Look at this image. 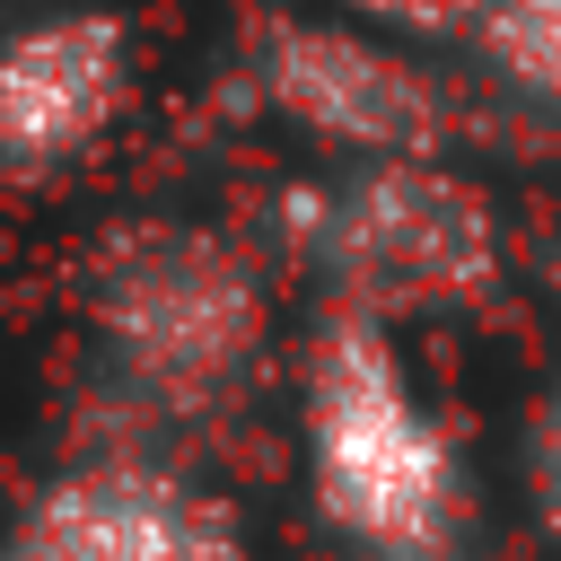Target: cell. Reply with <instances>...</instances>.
<instances>
[{
	"instance_id": "9c48e42d",
	"label": "cell",
	"mask_w": 561,
	"mask_h": 561,
	"mask_svg": "<svg viewBox=\"0 0 561 561\" xmlns=\"http://www.w3.org/2000/svg\"><path fill=\"white\" fill-rule=\"evenodd\" d=\"M535 508H543V526L561 535V386H552L543 412H535Z\"/></svg>"
},
{
	"instance_id": "277c9868",
	"label": "cell",
	"mask_w": 561,
	"mask_h": 561,
	"mask_svg": "<svg viewBox=\"0 0 561 561\" xmlns=\"http://www.w3.org/2000/svg\"><path fill=\"white\" fill-rule=\"evenodd\" d=\"M245 96L316 140L333 167H377V158H456L465 140V96L394 35L351 26L333 9H272L245 26L237 53Z\"/></svg>"
},
{
	"instance_id": "7a4b0ae2",
	"label": "cell",
	"mask_w": 561,
	"mask_h": 561,
	"mask_svg": "<svg viewBox=\"0 0 561 561\" xmlns=\"http://www.w3.org/2000/svg\"><path fill=\"white\" fill-rule=\"evenodd\" d=\"M298 482L351 561H456L465 447L403 342L368 316L316 307L298 351Z\"/></svg>"
},
{
	"instance_id": "5b68a950",
	"label": "cell",
	"mask_w": 561,
	"mask_h": 561,
	"mask_svg": "<svg viewBox=\"0 0 561 561\" xmlns=\"http://www.w3.org/2000/svg\"><path fill=\"white\" fill-rule=\"evenodd\" d=\"M0 561H245L237 517L158 447H88L26 482Z\"/></svg>"
},
{
	"instance_id": "6da1fadb",
	"label": "cell",
	"mask_w": 561,
	"mask_h": 561,
	"mask_svg": "<svg viewBox=\"0 0 561 561\" xmlns=\"http://www.w3.org/2000/svg\"><path fill=\"white\" fill-rule=\"evenodd\" d=\"M79 333L149 430H228L280 342L272 254L210 210H114L79 254Z\"/></svg>"
},
{
	"instance_id": "52a82bcc",
	"label": "cell",
	"mask_w": 561,
	"mask_h": 561,
	"mask_svg": "<svg viewBox=\"0 0 561 561\" xmlns=\"http://www.w3.org/2000/svg\"><path fill=\"white\" fill-rule=\"evenodd\" d=\"M465 53L508 105L561 123V0H482Z\"/></svg>"
},
{
	"instance_id": "ba28073f",
	"label": "cell",
	"mask_w": 561,
	"mask_h": 561,
	"mask_svg": "<svg viewBox=\"0 0 561 561\" xmlns=\"http://www.w3.org/2000/svg\"><path fill=\"white\" fill-rule=\"evenodd\" d=\"M324 9L351 18V26H377V35H394V44H438V35L465 44V26H473L482 0H324Z\"/></svg>"
},
{
	"instance_id": "3957f363",
	"label": "cell",
	"mask_w": 561,
	"mask_h": 561,
	"mask_svg": "<svg viewBox=\"0 0 561 561\" xmlns=\"http://www.w3.org/2000/svg\"><path fill=\"white\" fill-rule=\"evenodd\" d=\"M280 254L316 280L324 307L368 324H438L482 316L508 289V228L500 202L456 158H377L324 167L272 193Z\"/></svg>"
},
{
	"instance_id": "8992f818",
	"label": "cell",
	"mask_w": 561,
	"mask_h": 561,
	"mask_svg": "<svg viewBox=\"0 0 561 561\" xmlns=\"http://www.w3.org/2000/svg\"><path fill=\"white\" fill-rule=\"evenodd\" d=\"M140 88V35L123 9H35L0 26V193L79 175Z\"/></svg>"
}]
</instances>
